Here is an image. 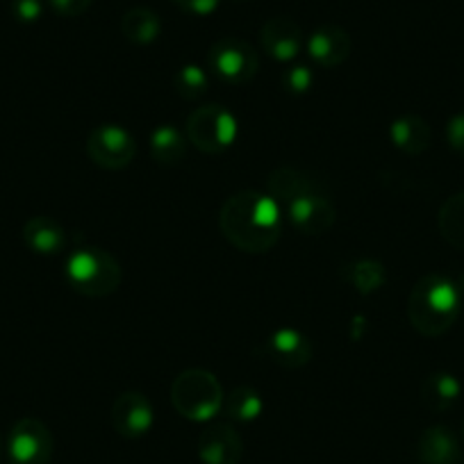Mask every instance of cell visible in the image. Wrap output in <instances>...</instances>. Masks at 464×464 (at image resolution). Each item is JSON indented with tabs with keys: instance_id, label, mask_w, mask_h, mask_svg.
<instances>
[{
	"instance_id": "1",
	"label": "cell",
	"mask_w": 464,
	"mask_h": 464,
	"mask_svg": "<svg viewBox=\"0 0 464 464\" xmlns=\"http://www.w3.org/2000/svg\"><path fill=\"white\" fill-rule=\"evenodd\" d=\"M266 187L283 217H287V221L303 235H325L337 221V209L324 182L301 169H274Z\"/></svg>"
},
{
	"instance_id": "2",
	"label": "cell",
	"mask_w": 464,
	"mask_h": 464,
	"mask_svg": "<svg viewBox=\"0 0 464 464\" xmlns=\"http://www.w3.org/2000/svg\"><path fill=\"white\" fill-rule=\"evenodd\" d=\"M283 212L269 194L237 191L218 214L223 237L244 253H269L283 235Z\"/></svg>"
},
{
	"instance_id": "3",
	"label": "cell",
	"mask_w": 464,
	"mask_h": 464,
	"mask_svg": "<svg viewBox=\"0 0 464 464\" xmlns=\"http://www.w3.org/2000/svg\"><path fill=\"white\" fill-rule=\"evenodd\" d=\"M462 310L459 289L449 276L426 274L408 296V321L423 337H441L453 328Z\"/></svg>"
},
{
	"instance_id": "4",
	"label": "cell",
	"mask_w": 464,
	"mask_h": 464,
	"mask_svg": "<svg viewBox=\"0 0 464 464\" xmlns=\"http://www.w3.org/2000/svg\"><path fill=\"white\" fill-rule=\"evenodd\" d=\"M66 280L82 296L102 298L119 289L123 271L111 253L96 246H84L71 253L66 260Z\"/></svg>"
},
{
	"instance_id": "5",
	"label": "cell",
	"mask_w": 464,
	"mask_h": 464,
	"mask_svg": "<svg viewBox=\"0 0 464 464\" xmlns=\"http://www.w3.org/2000/svg\"><path fill=\"white\" fill-rule=\"evenodd\" d=\"M221 382L205 369H187L173 381L171 403L180 417L196 423H208L223 408Z\"/></svg>"
},
{
	"instance_id": "6",
	"label": "cell",
	"mask_w": 464,
	"mask_h": 464,
	"mask_svg": "<svg viewBox=\"0 0 464 464\" xmlns=\"http://www.w3.org/2000/svg\"><path fill=\"white\" fill-rule=\"evenodd\" d=\"M187 140L205 155H218L237 140V119L221 105H200L187 119Z\"/></svg>"
},
{
	"instance_id": "7",
	"label": "cell",
	"mask_w": 464,
	"mask_h": 464,
	"mask_svg": "<svg viewBox=\"0 0 464 464\" xmlns=\"http://www.w3.org/2000/svg\"><path fill=\"white\" fill-rule=\"evenodd\" d=\"M209 66L221 82L237 87L256 78L260 71V57L244 39L223 37L209 51Z\"/></svg>"
},
{
	"instance_id": "8",
	"label": "cell",
	"mask_w": 464,
	"mask_h": 464,
	"mask_svg": "<svg viewBox=\"0 0 464 464\" xmlns=\"http://www.w3.org/2000/svg\"><path fill=\"white\" fill-rule=\"evenodd\" d=\"M137 153V141L126 128L116 123H102L87 137V155L96 167L105 171H121L130 167Z\"/></svg>"
},
{
	"instance_id": "9",
	"label": "cell",
	"mask_w": 464,
	"mask_h": 464,
	"mask_svg": "<svg viewBox=\"0 0 464 464\" xmlns=\"http://www.w3.org/2000/svg\"><path fill=\"white\" fill-rule=\"evenodd\" d=\"M10 464H51L53 435L44 421L34 417L19 419L7 437Z\"/></svg>"
},
{
	"instance_id": "10",
	"label": "cell",
	"mask_w": 464,
	"mask_h": 464,
	"mask_svg": "<svg viewBox=\"0 0 464 464\" xmlns=\"http://www.w3.org/2000/svg\"><path fill=\"white\" fill-rule=\"evenodd\" d=\"M155 412L150 401L140 392H123L111 405V426L126 440H140L153 428Z\"/></svg>"
},
{
	"instance_id": "11",
	"label": "cell",
	"mask_w": 464,
	"mask_h": 464,
	"mask_svg": "<svg viewBox=\"0 0 464 464\" xmlns=\"http://www.w3.org/2000/svg\"><path fill=\"white\" fill-rule=\"evenodd\" d=\"M196 453L203 464H239L244 455L242 437L230 423H212L200 432Z\"/></svg>"
},
{
	"instance_id": "12",
	"label": "cell",
	"mask_w": 464,
	"mask_h": 464,
	"mask_svg": "<svg viewBox=\"0 0 464 464\" xmlns=\"http://www.w3.org/2000/svg\"><path fill=\"white\" fill-rule=\"evenodd\" d=\"M260 42L276 62H292L305 46V34L289 16H274L262 25Z\"/></svg>"
},
{
	"instance_id": "13",
	"label": "cell",
	"mask_w": 464,
	"mask_h": 464,
	"mask_svg": "<svg viewBox=\"0 0 464 464\" xmlns=\"http://www.w3.org/2000/svg\"><path fill=\"white\" fill-rule=\"evenodd\" d=\"M305 51L314 64L334 69L348 60L353 51V42H351V34L339 25H321L305 39Z\"/></svg>"
},
{
	"instance_id": "14",
	"label": "cell",
	"mask_w": 464,
	"mask_h": 464,
	"mask_svg": "<svg viewBox=\"0 0 464 464\" xmlns=\"http://www.w3.org/2000/svg\"><path fill=\"white\" fill-rule=\"evenodd\" d=\"M266 353L271 362L285 369H301L312 360V343L294 328H280L266 339Z\"/></svg>"
},
{
	"instance_id": "15",
	"label": "cell",
	"mask_w": 464,
	"mask_h": 464,
	"mask_svg": "<svg viewBox=\"0 0 464 464\" xmlns=\"http://www.w3.org/2000/svg\"><path fill=\"white\" fill-rule=\"evenodd\" d=\"M417 458L421 464H458V437L446 426L426 428L417 440Z\"/></svg>"
},
{
	"instance_id": "16",
	"label": "cell",
	"mask_w": 464,
	"mask_h": 464,
	"mask_svg": "<svg viewBox=\"0 0 464 464\" xmlns=\"http://www.w3.org/2000/svg\"><path fill=\"white\" fill-rule=\"evenodd\" d=\"M24 242L30 251L39 256H57L66 248V230L53 217L39 214L33 217L24 227Z\"/></svg>"
},
{
	"instance_id": "17",
	"label": "cell",
	"mask_w": 464,
	"mask_h": 464,
	"mask_svg": "<svg viewBox=\"0 0 464 464\" xmlns=\"http://www.w3.org/2000/svg\"><path fill=\"white\" fill-rule=\"evenodd\" d=\"M390 137L394 141V146L399 150H403L405 155H421L430 149L432 144V130L428 126L426 119L417 114L401 116L392 123Z\"/></svg>"
},
{
	"instance_id": "18",
	"label": "cell",
	"mask_w": 464,
	"mask_h": 464,
	"mask_svg": "<svg viewBox=\"0 0 464 464\" xmlns=\"http://www.w3.org/2000/svg\"><path fill=\"white\" fill-rule=\"evenodd\" d=\"M462 396V385L453 373L435 372L421 382V401L432 412H446Z\"/></svg>"
},
{
	"instance_id": "19",
	"label": "cell",
	"mask_w": 464,
	"mask_h": 464,
	"mask_svg": "<svg viewBox=\"0 0 464 464\" xmlns=\"http://www.w3.org/2000/svg\"><path fill=\"white\" fill-rule=\"evenodd\" d=\"M121 33L135 46H149L162 33V21L149 7H132L123 14Z\"/></svg>"
},
{
	"instance_id": "20",
	"label": "cell",
	"mask_w": 464,
	"mask_h": 464,
	"mask_svg": "<svg viewBox=\"0 0 464 464\" xmlns=\"http://www.w3.org/2000/svg\"><path fill=\"white\" fill-rule=\"evenodd\" d=\"M223 412L227 414V419L237 423H251L256 419H260V414L265 412V401H262L260 392L253 390V387H235L227 396H223Z\"/></svg>"
},
{
	"instance_id": "21",
	"label": "cell",
	"mask_w": 464,
	"mask_h": 464,
	"mask_svg": "<svg viewBox=\"0 0 464 464\" xmlns=\"http://www.w3.org/2000/svg\"><path fill=\"white\" fill-rule=\"evenodd\" d=\"M150 153L164 167H176L187 158V140L178 128L160 126L150 135Z\"/></svg>"
},
{
	"instance_id": "22",
	"label": "cell",
	"mask_w": 464,
	"mask_h": 464,
	"mask_svg": "<svg viewBox=\"0 0 464 464\" xmlns=\"http://www.w3.org/2000/svg\"><path fill=\"white\" fill-rule=\"evenodd\" d=\"M437 226H440L441 237L450 244V246L464 251V191L453 194L440 209L437 217Z\"/></svg>"
},
{
	"instance_id": "23",
	"label": "cell",
	"mask_w": 464,
	"mask_h": 464,
	"mask_svg": "<svg viewBox=\"0 0 464 464\" xmlns=\"http://www.w3.org/2000/svg\"><path fill=\"white\" fill-rule=\"evenodd\" d=\"M343 278L348 280L351 287L358 289L360 294H373L378 289H382L385 285L387 274L385 266L376 260H355L353 265L343 266Z\"/></svg>"
},
{
	"instance_id": "24",
	"label": "cell",
	"mask_w": 464,
	"mask_h": 464,
	"mask_svg": "<svg viewBox=\"0 0 464 464\" xmlns=\"http://www.w3.org/2000/svg\"><path fill=\"white\" fill-rule=\"evenodd\" d=\"M176 82L178 96L185 98V101H196V98L205 96L209 89V75L205 73V69L196 64H185L173 78Z\"/></svg>"
},
{
	"instance_id": "25",
	"label": "cell",
	"mask_w": 464,
	"mask_h": 464,
	"mask_svg": "<svg viewBox=\"0 0 464 464\" xmlns=\"http://www.w3.org/2000/svg\"><path fill=\"white\" fill-rule=\"evenodd\" d=\"M283 84L287 92L305 93V92H310V87L314 84V73H312L310 66L296 64V66H292V69L285 71Z\"/></svg>"
},
{
	"instance_id": "26",
	"label": "cell",
	"mask_w": 464,
	"mask_h": 464,
	"mask_svg": "<svg viewBox=\"0 0 464 464\" xmlns=\"http://www.w3.org/2000/svg\"><path fill=\"white\" fill-rule=\"evenodd\" d=\"M12 14L19 24H37L44 14L42 0H12Z\"/></svg>"
},
{
	"instance_id": "27",
	"label": "cell",
	"mask_w": 464,
	"mask_h": 464,
	"mask_svg": "<svg viewBox=\"0 0 464 464\" xmlns=\"http://www.w3.org/2000/svg\"><path fill=\"white\" fill-rule=\"evenodd\" d=\"M171 3L180 7L182 12L194 16H209L221 5V0H171Z\"/></svg>"
},
{
	"instance_id": "28",
	"label": "cell",
	"mask_w": 464,
	"mask_h": 464,
	"mask_svg": "<svg viewBox=\"0 0 464 464\" xmlns=\"http://www.w3.org/2000/svg\"><path fill=\"white\" fill-rule=\"evenodd\" d=\"M446 140L449 146L458 153L464 155V111L455 114L449 123H446Z\"/></svg>"
},
{
	"instance_id": "29",
	"label": "cell",
	"mask_w": 464,
	"mask_h": 464,
	"mask_svg": "<svg viewBox=\"0 0 464 464\" xmlns=\"http://www.w3.org/2000/svg\"><path fill=\"white\" fill-rule=\"evenodd\" d=\"M60 16H80L93 5V0H48Z\"/></svg>"
},
{
	"instance_id": "30",
	"label": "cell",
	"mask_w": 464,
	"mask_h": 464,
	"mask_svg": "<svg viewBox=\"0 0 464 464\" xmlns=\"http://www.w3.org/2000/svg\"><path fill=\"white\" fill-rule=\"evenodd\" d=\"M0 455H3V440H0Z\"/></svg>"
},
{
	"instance_id": "31",
	"label": "cell",
	"mask_w": 464,
	"mask_h": 464,
	"mask_svg": "<svg viewBox=\"0 0 464 464\" xmlns=\"http://www.w3.org/2000/svg\"><path fill=\"white\" fill-rule=\"evenodd\" d=\"M462 440H464V423H462Z\"/></svg>"
}]
</instances>
